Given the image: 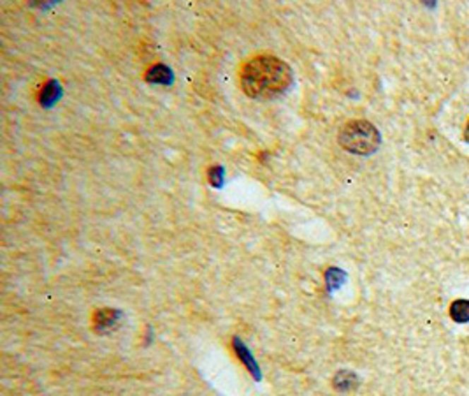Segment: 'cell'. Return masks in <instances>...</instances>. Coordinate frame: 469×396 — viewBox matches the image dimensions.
I'll return each instance as SVG.
<instances>
[{
  "instance_id": "1",
  "label": "cell",
  "mask_w": 469,
  "mask_h": 396,
  "mask_svg": "<svg viewBox=\"0 0 469 396\" xmlns=\"http://www.w3.org/2000/svg\"><path fill=\"white\" fill-rule=\"evenodd\" d=\"M239 79L248 97L269 100L290 88L294 74L285 60L274 55H257L243 64Z\"/></svg>"
},
{
  "instance_id": "2",
  "label": "cell",
  "mask_w": 469,
  "mask_h": 396,
  "mask_svg": "<svg viewBox=\"0 0 469 396\" xmlns=\"http://www.w3.org/2000/svg\"><path fill=\"white\" fill-rule=\"evenodd\" d=\"M338 141L346 152L366 157L380 148L381 136L371 122L352 120L343 125L341 131H339Z\"/></svg>"
},
{
  "instance_id": "3",
  "label": "cell",
  "mask_w": 469,
  "mask_h": 396,
  "mask_svg": "<svg viewBox=\"0 0 469 396\" xmlns=\"http://www.w3.org/2000/svg\"><path fill=\"white\" fill-rule=\"evenodd\" d=\"M121 320H124V314L117 308H100L95 310V314L92 317L93 330L99 334H107L117 331L121 326Z\"/></svg>"
},
{
  "instance_id": "4",
  "label": "cell",
  "mask_w": 469,
  "mask_h": 396,
  "mask_svg": "<svg viewBox=\"0 0 469 396\" xmlns=\"http://www.w3.org/2000/svg\"><path fill=\"white\" fill-rule=\"evenodd\" d=\"M232 345H234V351H236L237 358H239L241 361H243V365L247 366L248 370H250L251 375H255V377H257V379H261V370H259V365H257V363H255L254 354H251V352L248 351L247 345H244L243 342L239 340V338H234Z\"/></svg>"
},
{
  "instance_id": "5",
  "label": "cell",
  "mask_w": 469,
  "mask_h": 396,
  "mask_svg": "<svg viewBox=\"0 0 469 396\" xmlns=\"http://www.w3.org/2000/svg\"><path fill=\"white\" fill-rule=\"evenodd\" d=\"M144 78H146L148 83H153V85H171L172 79H174L172 71L167 66H164V64H157V66L150 67Z\"/></svg>"
},
{
  "instance_id": "6",
  "label": "cell",
  "mask_w": 469,
  "mask_h": 396,
  "mask_svg": "<svg viewBox=\"0 0 469 396\" xmlns=\"http://www.w3.org/2000/svg\"><path fill=\"white\" fill-rule=\"evenodd\" d=\"M359 384V379L353 372H348V370H341L338 372V375L334 377V388L338 391H350Z\"/></svg>"
},
{
  "instance_id": "7",
  "label": "cell",
  "mask_w": 469,
  "mask_h": 396,
  "mask_svg": "<svg viewBox=\"0 0 469 396\" xmlns=\"http://www.w3.org/2000/svg\"><path fill=\"white\" fill-rule=\"evenodd\" d=\"M450 317L456 322H469V301L468 300H457L450 305Z\"/></svg>"
},
{
  "instance_id": "8",
  "label": "cell",
  "mask_w": 469,
  "mask_h": 396,
  "mask_svg": "<svg viewBox=\"0 0 469 396\" xmlns=\"http://www.w3.org/2000/svg\"><path fill=\"white\" fill-rule=\"evenodd\" d=\"M60 97V85L57 81H48L41 90V104L42 106H49L55 104L57 99Z\"/></svg>"
},
{
  "instance_id": "9",
  "label": "cell",
  "mask_w": 469,
  "mask_h": 396,
  "mask_svg": "<svg viewBox=\"0 0 469 396\" xmlns=\"http://www.w3.org/2000/svg\"><path fill=\"white\" fill-rule=\"evenodd\" d=\"M208 176L213 185L220 187L223 183V178H225V171H223L222 165H213V168H209Z\"/></svg>"
},
{
  "instance_id": "10",
  "label": "cell",
  "mask_w": 469,
  "mask_h": 396,
  "mask_svg": "<svg viewBox=\"0 0 469 396\" xmlns=\"http://www.w3.org/2000/svg\"><path fill=\"white\" fill-rule=\"evenodd\" d=\"M464 139H466V141L469 143V120L466 124V129H464Z\"/></svg>"
}]
</instances>
